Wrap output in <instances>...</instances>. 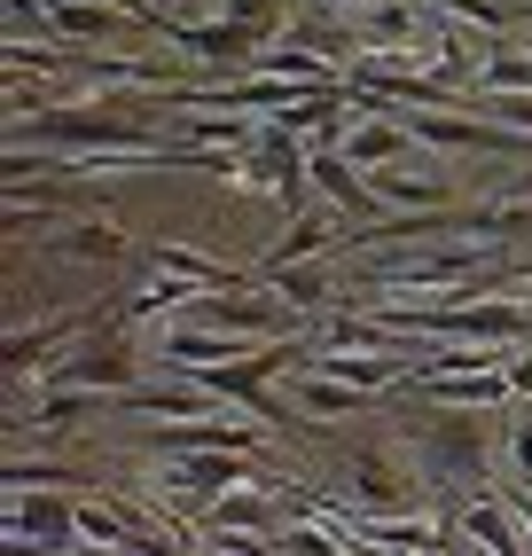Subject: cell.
Masks as SVG:
<instances>
[{
  "label": "cell",
  "mask_w": 532,
  "mask_h": 556,
  "mask_svg": "<svg viewBox=\"0 0 532 556\" xmlns=\"http://www.w3.org/2000/svg\"><path fill=\"white\" fill-rule=\"evenodd\" d=\"M502 110H509V118H517V126H532V102H502Z\"/></svg>",
  "instance_id": "11"
},
{
  "label": "cell",
  "mask_w": 532,
  "mask_h": 556,
  "mask_svg": "<svg viewBox=\"0 0 532 556\" xmlns=\"http://www.w3.org/2000/svg\"><path fill=\"white\" fill-rule=\"evenodd\" d=\"M509 384H517V392L532 400V353H517V361H509Z\"/></svg>",
  "instance_id": "10"
},
{
  "label": "cell",
  "mask_w": 532,
  "mask_h": 556,
  "mask_svg": "<svg viewBox=\"0 0 532 556\" xmlns=\"http://www.w3.org/2000/svg\"><path fill=\"white\" fill-rule=\"evenodd\" d=\"M266 517H275V509H266V502H251V494H236V502H219V509H212V526L227 533V526H266Z\"/></svg>",
  "instance_id": "8"
},
{
  "label": "cell",
  "mask_w": 532,
  "mask_h": 556,
  "mask_svg": "<svg viewBox=\"0 0 532 556\" xmlns=\"http://www.w3.org/2000/svg\"><path fill=\"white\" fill-rule=\"evenodd\" d=\"M55 377L63 384H102V392H134V377H141V353L134 345H118V338H94V345H79V353H71L63 368H55Z\"/></svg>",
  "instance_id": "2"
},
{
  "label": "cell",
  "mask_w": 532,
  "mask_h": 556,
  "mask_svg": "<svg viewBox=\"0 0 532 556\" xmlns=\"http://www.w3.org/2000/svg\"><path fill=\"white\" fill-rule=\"evenodd\" d=\"M400 150H407V134H400V126H376V134H353V141H345V157H353V165H376V157H400Z\"/></svg>",
  "instance_id": "7"
},
{
  "label": "cell",
  "mask_w": 532,
  "mask_h": 556,
  "mask_svg": "<svg viewBox=\"0 0 532 556\" xmlns=\"http://www.w3.org/2000/svg\"><path fill=\"white\" fill-rule=\"evenodd\" d=\"M509 197H532V173H517V180H509Z\"/></svg>",
  "instance_id": "12"
},
{
  "label": "cell",
  "mask_w": 532,
  "mask_h": 556,
  "mask_svg": "<svg viewBox=\"0 0 532 556\" xmlns=\"http://www.w3.org/2000/svg\"><path fill=\"white\" fill-rule=\"evenodd\" d=\"M384 197H415V204H431V197H439V180H431V173H415V180H407V173H384Z\"/></svg>",
  "instance_id": "9"
},
{
  "label": "cell",
  "mask_w": 532,
  "mask_h": 556,
  "mask_svg": "<svg viewBox=\"0 0 532 556\" xmlns=\"http://www.w3.org/2000/svg\"><path fill=\"white\" fill-rule=\"evenodd\" d=\"M236 478H251V470L219 447V455H204V463H173L165 486H173V494H219V486H236Z\"/></svg>",
  "instance_id": "4"
},
{
  "label": "cell",
  "mask_w": 532,
  "mask_h": 556,
  "mask_svg": "<svg viewBox=\"0 0 532 556\" xmlns=\"http://www.w3.org/2000/svg\"><path fill=\"white\" fill-rule=\"evenodd\" d=\"M55 251H71V258H126V236L118 228H71V236H55Z\"/></svg>",
  "instance_id": "6"
},
{
  "label": "cell",
  "mask_w": 532,
  "mask_h": 556,
  "mask_svg": "<svg viewBox=\"0 0 532 556\" xmlns=\"http://www.w3.org/2000/svg\"><path fill=\"white\" fill-rule=\"evenodd\" d=\"M16 533H40V548H63L71 533H79V509H63V502H24V494H16Z\"/></svg>",
  "instance_id": "5"
},
{
  "label": "cell",
  "mask_w": 532,
  "mask_h": 556,
  "mask_svg": "<svg viewBox=\"0 0 532 556\" xmlns=\"http://www.w3.org/2000/svg\"><path fill=\"white\" fill-rule=\"evenodd\" d=\"M345 478H353V494H360L376 517H392V509L415 502V486H400V463H392V455H353Z\"/></svg>",
  "instance_id": "3"
},
{
  "label": "cell",
  "mask_w": 532,
  "mask_h": 556,
  "mask_svg": "<svg viewBox=\"0 0 532 556\" xmlns=\"http://www.w3.org/2000/svg\"><path fill=\"white\" fill-rule=\"evenodd\" d=\"M493 455V424L485 416H431L423 424V470L431 478H478Z\"/></svg>",
  "instance_id": "1"
}]
</instances>
